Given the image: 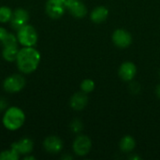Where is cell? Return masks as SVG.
<instances>
[{"mask_svg": "<svg viewBox=\"0 0 160 160\" xmlns=\"http://www.w3.org/2000/svg\"><path fill=\"white\" fill-rule=\"evenodd\" d=\"M16 62L18 68L22 73H32L38 67L40 62V53L33 47L22 48L19 50Z\"/></svg>", "mask_w": 160, "mask_h": 160, "instance_id": "6da1fadb", "label": "cell"}, {"mask_svg": "<svg viewBox=\"0 0 160 160\" xmlns=\"http://www.w3.org/2000/svg\"><path fill=\"white\" fill-rule=\"evenodd\" d=\"M25 115L18 107L8 108L3 116V125L8 130H17L24 123Z\"/></svg>", "mask_w": 160, "mask_h": 160, "instance_id": "7a4b0ae2", "label": "cell"}, {"mask_svg": "<svg viewBox=\"0 0 160 160\" xmlns=\"http://www.w3.org/2000/svg\"><path fill=\"white\" fill-rule=\"evenodd\" d=\"M17 39L24 47H33L38 41V33L32 25L27 23L18 30Z\"/></svg>", "mask_w": 160, "mask_h": 160, "instance_id": "3957f363", "label": "cell"}, {"mask_svg": "<svg viewBox=\"0 0 160 160\" xmlns=\"http://www.w3.org/2000/svg\"><path fill=\"white\" fill-rule=\"evenodd\" d=\"M112 40L116 47L120 49H126L131 45L132 36L128 30L123 28H118L113 31L112 35Z\"/></svg>", "mask_w": 160, "mask_h": 160, "instance_id": "277c9868", "label": "cell"}, {"mask_svg": "<svg viewBox=\"0 0 160 160\" xmlns=\"http://www.w3.org/2000/svg\"><path fill=\"white\" fill-rule=\"evenodd\" d=\"M66 9V0H48L46 3V12L52 19L61 18Z\"/></svg>", "mask_w": 160, "mask_h": 160, "instance_id": "5b68a950", "label": "cell"}, {"mask_svg": "<svg viewBox=\"0 0 160 160\" xmlns=\"http://www.w3.org/2000/svg\"><path fill=\"white\" fill-rule=\"evenodd\" d=\"M92 149V141L86 135L78 136L73 142V151L79 157H84Z\"/></svg>", "mask_w": 160, "mask_h": 160, "instance_id": "8992f818", "label": "cell"}, {"mask_svg": "<svg viewBox=\"0 0 160 160\" xmlns=\"http://www.w3.org/2000/svg\"><path fill=\"white\" fill-rule=\"evenodd\" d=\"M25 85V80L22 75L13 74L8 76L3 83L4 89L8 93H17L20 92Z\"/></svg>", "mask_w": 160, "mask_h": 160, "instance_id": "52a82bcc", "label": "cell"}, {"mask_svg": "<svg viewBox=\"0 0 160 160\" xmlns=\"http://www.w3.org/2000/svg\"><path fill=\"white\" fill-rule=\"evenodd\" d=\"M66 6L69 13L77 19H82L87 14V8L82 0H66Z\"/></svg>", "mask_w": 160, "mask_h": 160, "instance_id": "ba28073f", "label": "cell"}, {"mask_svg": "<svg viewBox=\"0 0 160 160\" xmlns=\"http://www.w3.org/2000/svg\"><path fill=\"white\" fill-rule=\"evenodd\" d=\"M137 67L131 61L122 63L118 69V75L124 82H131L137 74Z\"/></svg>", "mask_w": 160, "mask_h": 160, "instance_id": "9c48e42d", "label": "cell"}, {"mask_svg": "<svg viewBox=\"0 0 160 160\" xmlns=\"http://www.w3.org/2000/svg\"><path fill=\"white\" fill-rule=\"evenodd\" d=\"M28 20H29V13L23 8H17L12 13L10 23L12 28L18 31L21 27L27 24Z\"/></svg>", "mask_w": 160, "mask_h": 160, "instance_id": "30bf717a", "label": "cell"}, {"mask_svg": "<svg viewBox=\"0 0 160 160\" xmlns=\"http://www.w3.org/2000/svg\"><path fill=\"white\" fill-rule=\"evenodd\" d=\"M45 150L51 154H57L63 149V142L57 136L47 137L43 142Z\"/></svg>", "mask_w": 160, "mask_h": 160, "instance_id": "8fae6325", "label": "cell"}, {"mask_svg": "<svg viewBox=\"0 0 160 160\" xmlns=\"http://www.w3.org/2000/svg\"><path fill=\"white\" fill-rule=\"evenodd\" d=\"M87 103H88L87 94H85L82 91L75 93L71 97L69 101L70 107L75 111H82L87 106Z\"/></svg>", "mask_w": 160, "mask_h": 160, "instance_id": "7c38bea8", "label": "cell"}, {"mask_svg": "<svg viewBox=\"0 0 160 160\" xmlns=\"http://www.w3.org/2000/svg\"><path fill=\"white\" fill-rule=\"evenodd\" d=\"M33 142L30 139H22L19 142H13L11 148L15 150L19 155H28L33 150Z\"/></svg>", "mask_w": 160, "mask_h": 160, "instance_id": "4fadbf2b", "label": "cell"}, {"mask_svg": "<svg viewBox=\"0 0 160 160\" xmlns=\"http://www.w3.org/2000/svg\"><path fill=\"white\" fill-rule=\"evenodd\" d=\"M109 16V9L104 6L95 8L90 13V19L95 23H101L107 20Z\"/></svg>", "mask_w": 160, "mask_h": 160, "instance_id": "5bb4252c", "label": "cell"}, {"mask_svg": "<svg viewBox=\"0 0 160 160\" xmlns=\"http://www.w3.org/2000/svg\"><path fill=\"white\" fill-rule=\"evenodd\" d=\"M135 147H136V141L132 136L126 135L120 140L119 148L123 153H126V154L132 153Z\"/></svg>", "mask_w": 160, "mask_h": 160, "instance_id": "9a60e30c", "label": "cell"}, {"mask_svg": "<svg viewBox=\"0 0 160 160\" xmlns=\"http://www.w3.org/2000/svg\"><path fill=\"white\" fill-rule=\"evenodd\" d=\"M19 52V49L17 45H12V46H4L2 55L5 60L8 62H13L16 61L17 55Z\"/></svg>", "mask_w": 160, "mask_h": 160, "instance_id": "2e32d148", "label": "cell"}, {"mask_svg": "<svg viewBox=\"0 0 160 160\" xmlns=\"http://www.w3.org/2000/svg\"><path fill=\"white\" fill-rule=\"evenodd\" d=\"M95 87H96V83L91 79H85L81 83V90L82 92H84L85 94H89V93L93 92Z\"/></svg>", "mask_w": 160, "mask_h": 160, "instance_id": "e0dca14e", "label": "cell"}, {"mask_svg": "<svg viewBox=\"0 0 160 160\" xmlns=\"http://www.w3.org/2000/svg\"><path fill=\"white\" fill-rule=\"evenodd\" d=\"M19 158L20 155L12 148L8 151H3L0 154V160H18Z\"/></svg>", "mask_w": 160, "mask_h": 160, "instance_id": "ac0fdd59", "label": "cell"}, {"mask_svg": "<svg viewBox=\"0 0 160 160\" xmlns=\"http://www.w3.org/2000/svg\"><path fill=\"white\" fill-rule=\"evenodd\" d=\"M13 11L8 7H1L0 8V22H9L12 17Z\"/></svg>", "mask_w": 160, "mask_h": 160, "instance_id": "d6986e66", "label": "cell"}, {"mask_svg": "<svg viewBox=\"0 0 160 160\" xmlns=\"http://www.w3.org/2000/svg\"><path fill=\"white\" fill-rule=\"evenodd\" d=\"M1 42L3 43L4 46H12V45H17L18 39H17V37H15L13 34L8 33L5 36V38L1 40Z\"/></svg>", "mask_w": 160, "mask_h": 160, "instance_id": "ffe728a7", "label": "cell"}, {"mask_svg": "<svg viewBox=\"0 0 160 160\" xmlns=\"http://www.w3.org/2000/svg\"><path fill=\"white\" fill-rule=\"evenodd\" d=\"M82 127H83V126H82V121L79 120V119L73 120V121L71 122V124H70V128H71V130H72L73 132H75V133L81 132L82 129Z\"/></svg>", "mask_w": 160, "mask_h": 160, "instance_id": "44dd1931", "label": "cell"}, {"mask_svg": "<svg viewBox=\"0 0 160 160\" xmlns=\"http://www.w3.org/2000/svg\"><path fill=\"white\" fill-rule=\"evenodd\" d=\"M8 106V102L4 98H0V111H3Z\"/></svg>", "mask_w": 160, "mask_h": 160, "instance_id": "7402d4cb", "label": "cell"}, {"mask_svg": "<svg viewBox=\"0 0 160 160\" xmlns=\"http://www.w3.org/2000/svg\"><path fill=\"white\" fill-rule=\"evenodd\" d=\"M8 32L4 28V27H0V41L5 38V36L8 34Z\"/></svg>", "mask_w": 160, "mask_h": 160, "instance_id": "603a6c76", "label": "cell"}, {"mask_svg": "<svg viewBox=\"0 0 160 160\" xmlns=\"http://www.w3.org/2000/svg\"><path fill=\"white\" fill-rule=\"evenodd\" d=\"M128 158L131 160L142 159V158H141L140 156H138V155H131V156H129V158Z\"/></svg>", "mask_w": 160, "mask_h": 160, "instance_id": "cb8c5ba5", "label": "cell"}, {"mask_svg": "<svg viewBox=\"0 0 160 160\" xmlns=\"http://www.w3.org/2000/svg\"><path fill=\"white\" fill-rule=\"evenodd\" d=\"M156 95H157V97L160 99V83L157 85V88H156Z\"/></svg>", "mask_w": 160, "mask_h": 160, "instance_id": "d4e9b609", "label": "cell"}, {"mask_svg": "<svg viewBox=\"0 0 160 160\" xmlns=\"http://www.w3.org/2000/svg\"><path fill=\"white\" fill-rule=\"evenodd\" d=\"M35 160V158L34 157H26V158H24V160Z\"/></svg>", "mask_w": 160, "mask_h": 160, "instance_id": "484cf974", "label": "cell"}, {"mask_svg": "<svg viewBox=\"0 0 160 160\" xmlns=\"http://www.w3.org/2000/svg\"><path fill=\"white\" fill-rule=\"evenodd\" d=\"M62 158H63V159H66V158H68V159H72V157H68V156H65V157H63Z\"/></svg>", "mask_w": 160, "mask_h": 160, "instance_id": "4316f807", "label": "cell"}]
</instances>
